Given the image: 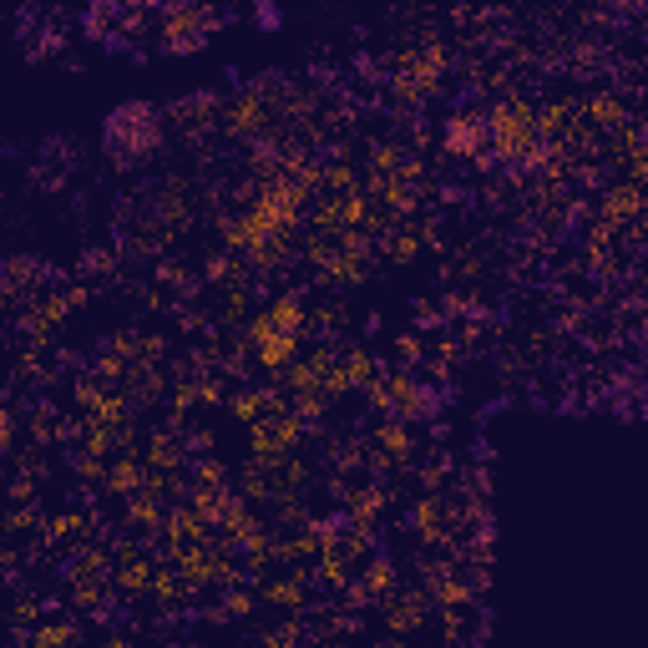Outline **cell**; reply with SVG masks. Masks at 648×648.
<instances>
[{"mask_svg":"<svg viewBox=\"0 0 648 648\" xmlns=\"http://www.w3.org/2000/svg\"><path fill=\"white\" fill-rule=\"evenodd\" d=\"M102 142H107V152L122 162V168H132V162H142L162 142V112L152 102H127V107H117L107 117Z\"/></svg>","mask_w":648,"mask_h":648,"instance_id":"6da1fadb","label":"cell"},{"mask_svg":"<svg viewBox=\"0 0 648 648\" xmlns=\"http://www.w3.org/2000/svg\"><path fill=\"white\" fill-rule=\"evenodd\" d=\"M213 21H218L213 11H173V16H168V26H162V41H157V46H162V51H168V56H183V51H198Z\"/></svg>","mask_w":648,"mask_h":648,"instance_id":"7a4b0ae2","label":"cell"},{"mask_svg":"<svg viewBox=\"0 0 648 648\" xmlns=\"http://www.w3.org/2000/svg\"><path fill=\"white\" fill-rule=\"evenodd\" d=\"M486 122H476V117H456L451 127H446V152H456V157H481L486 152Z\"/></svg>","mask_w":648,"mask_h":648,"instance_id":"3957f363","label":"cell"},{"mask_svg":"<svg viewBox=\"0 0 648 648\" xmlns=\"http://www.w3.org/2000/svg\"><path fill=\"white\" fill-rule=\"evenodd\" d=\"M254 26H259V31H279V26H284V11H279V6H254Z\"/></svg>","mask_w":648,"mask_h":648,"instance_id":"277c9868","label":"cell"}]
</instances>
